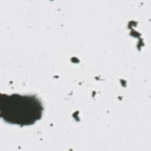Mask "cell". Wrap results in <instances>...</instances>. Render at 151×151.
Here are the masks:
<instances>
[{"label": "cell", "instance_id": "1", "mask_svg": "<svg viewBox=\"0 0 151 151\" xmlns=\"http://www.w3.org/2000/svg\"><path fill=\"white\" fill-rule=\"evenodd\" d=\"M43 107L35 96L0 95V116L5 122L20 126L34 124L42 114Z\"/></svg>", "mask_w": 151, "mask_h": 151}]
</instances>
